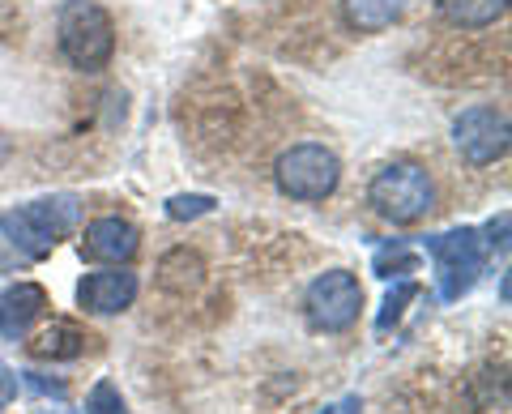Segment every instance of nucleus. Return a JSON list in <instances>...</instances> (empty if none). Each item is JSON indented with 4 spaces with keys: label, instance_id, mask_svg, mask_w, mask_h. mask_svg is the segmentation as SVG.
<instances>
[{
    "label": "nucleus",
    "instance_id": "13",
    "mask_svg": "<svg viewBox=\"0 0 512 414\" xmlns=\"http://www.w3.org/2000/svg\"><path fill=\"white\" fill-rule=\"evenodd\" d=\"M86 350V333L77 329L73 321H52L35 333L30 342V355L35 359H77Z\"/></svg>",
    "mask_w": 512,
    "mask_h": 414
},
{
    "label": "nucleus",
    "instance_id": "5",
    "mask_svg": "<svg viewBox=\"0 0 512 414\" xmlns=\"http://www.w3.org/2000/svg\"><path fill=\"white\" fill-rule=\"evenodd\" d=\"M423 248L431 252L436 261V282H440V299L453 304L470 291L483 274V261H487V248L478 240L474 227H457V231H444V235H431L423 240Z\"/></svg>",
    "mask_w": 512,
    "mask_h": 414
},
{
    "label": "nucleus",
    "instance_id": "22",
    "mask_svg": "<svg viewBox=\"0 0 512 414\" xmlns=\"http://www.w3.org/2000/svg\"><path fill=\"white\" fill-rule=\"evenodd\" d=\"M320 414H363V402H359V397H342L338 406H329V410H320Z\"/></svg>",
    "mask_w": 512,
    "mask_h": 414
},
{
    "label": "nucleus",
    "instance_id": "7",
    "mask_svg": "<svg viewBox=\"0 0 512 414\" xmlns=\"http://www.w3.org/2000/svg\"><path fill=\"white\" fill-rule=\"evenodd\" d=\"M453 146L470 167H491L508 154V120L495 107H470L453 120Z\"/></svg>",
    "mask_w": 512,
    "mask_h": 414
},
{
    "label": "nucleus",
    "instance_id": "18",
    "mask_svg": "<svg viewBox=\"0 0 512 414\" xmlns=\"http://www.w3.org/2000/svg\"><path fill=\"white\" fill-rule=\"evenodd\" d=\"M86 414H128V406H124V397L111 380H99L86 397Z\"/></svg>",
    "mask_w": 512,
    "mask_h": 414
},
{
    "label": "nucleus",
    "instance_id": "21",
    "mask_svg": "<svg viewBox=\"0 0 512 414\" xmlns=\"http://www.w3.org/2000/svg\"><path fill=\"white\" fill-rule=\"evenodd\" d=\"M13 397H18V372H13L9 363L0 359V406H9Z\"/></svg>",
    "mask_w": 512,
    "mask_h": 414
},
{
    "label": "nucleus",
    "instance_id": "2",
    "mask_svg": "<svg viewBox=\"0 0 512 414\" xmlns=\"http://www.w3.org/2000/svg\"><path fill=\"white\" fill-rule=\"evenodd\" d=\"M56 39L60 52L73 69H103L111 52H116V26H111L107 9L94 0H64L60 18H56Z\"/></svg>",
    "mask_w": 512,
    "mask_h": 414
},
{
    "label": "nucleus",
    "instance_id": "23",
    "mask_svg": "<svg viewBox=\"0 0 512 414\" xmlns=\"http://www.w3.org/2000/svg\"><path fill=\"white\" fill-rule=\"evenodd\" d=\"M9 154H13V146H9V137H5V133H0V167H5V163H9Z\"/></svg>",
    "mask_w": 512,
    "mask_h": 414
},
{
    "label": "nucleus",
    "instance_id": "15",
    "mask_svg": "<svg viewBox=\"0 0 512 414\" xmlns=\"http://www.w3.org/2000/svg\"><path fill=\"white\" fill-rule=\"evenodd\" d=\"M414 269H419V252L406 240H389L384 248H376V257H372L376 278H402V274H414Z\"/></svg>",
    "mask_w": 512,
    "mask_h": 414
},
{
    "label": "nucleus",
    "instance_id": "10",
    "mask_svg": "<svg viewBox=\"0 0 512 414\" xmlns=\"http://www.w3.org/2000/svg\"><path fill=\"white\" fill-rule=\"evenodd\" d=\"M47 308V291L39 282H13L9 291H0V338H26L35 321Z\"/></svg>",
    "mask_w": 512,
    "mask_h": 414
},
{
    "label": "nucleus",
    "instance_id": "20",
    "mask_svg": "<svg viewBox=\"0 0 512 414\" xmlns=\"http://www.w3.org/2000/svg\"><path fill=\"white\" fill-rule=\"evenodd\" d=\"M22 376H26V385L35 389V393H43V397H47V393H52V397H64V380H47L43 372H22Z\"/></svg>",
    "mask_w": 512,
    "mask_h": 414
},
{
    "label": "nucleus",
    "instance_id": "14",
    "mask_svg": "<svg viewBox=\"0 0 512 414\" xmlns=\"http://www.w3.org/2000/svg\"><path fill=\"white\" fill-rule=\"evenodd\" d=\"M440 13L461 30H483L504 18L508 0H440Z\"/></svg>",
    "mask_w": 512,
    "mask_h": 414
},
{
    "label": "nucleus",
    "instance_id": "3",
    "mask_svg": "<svg viewBox=\"0 0 512 414\" xmlns=\"http://www.w3.org/2000/svg\"><path fill=\"white\" fill-rule=\"evenodd\" d=\"M367 201H372V210L380 218H389L393 227H410V222H423L431 214L436 184H431L427 167H419V163H389L367 184Z\"/></svg>",
    "mask_w": 512,
    "mask_h": 414
},
{
    "label": "nucleus",
    "instance_id": "8",
    "mask_svg": "<svg viewBox=\"0 0 512 414\" xmlns=\"http://www.w3.org/2000/svg\"><path fill=\"white\" fill-rule=\"evenodd\" d=\"M133 299H137V274L133 269H99V274L82 278V286H77V304H82L86 312H99V316L124 312Z\"/></svg>",
    "mask_w": 512,
    "mask_h": 414
},
{
    "label": "nucleus",
    "instance_id": "1",
    "mask_svg": "<svg viewBox=\"0 0 512 414\" xmlns=\"http://www.w3.org/2000/svg\"><path fill=\"white\" fill-rule=\"evenodd\" d=\"M77 218H82V201L60 193V197L18 205V210H5L0 214V231H5V240L13 248H22L26 257L39 261L77 227Z\"/></svg>",
    "mask_w": 512,
    "mask_h": 414
},
{
    "label": "nucleus",
    "instance_id": "24",
    "mask_svg": "<svg viewBox=\"0 0 512 414\" xmlns=\"http://www.w3.org/2000/svg\"><path fill=\"white\" fill-rule=\"evenodd\" d=\"M43 414H64V410H43Z\"/></svg>",
    "mask_w": 512,
    "mask_h": 414
},
{
    "label": "nucleus",
    "instance_id": "12",
    "mask_svg": "<svg viewBox=\"0 0 512 414\" xmlns=\"http://www.w3.org/2000/svg\"><path fill=\"white\" fill-rule=\"evenodd\" d=\"M406 0H342L346 26L359 30V35H376V30H389L402 18Z\"/></svg>",
    "mask_w": 512,
    "mask_h": 414
},
{
    "label": "nucleus",
    "instance_id": "9",
    "mask_svg": "<svg viewBox=\"0 0 512 414\" xmlns=\"http://www.w3.org/2000/svg\"><path fill=\"white\" fill-rule=\"evenodd\" d=\"M137 248H141V235L133 222H124V218H94L82 235V252L90 261L120 265V261H133Z\"/></svg>",
    "mask_w": 512,
    "mask_h": 414
},
{
    "label": "nucleus",
    "instance_id": "11",
    "mask_svg": "<svg viewBox=\"0 0 512 414\" xmlns=\"http://www.w3.org/2000/svg\"><path fill=\"white\" fill-rule=\"evenodd\" d=\"M201 282H205V261L188 248L167 252L163 265H158V286L171 291V295H188V291H197Z\"/></svg>",
    "mask_w": 512,
    "mask_h": 414
},
{
    "label": "nucleus",
    "instance_id": "4",
    "mask_svg": "<svg viewBox=\"0 0 512 414\" xmlns=\"http://www.w3.org/2000/svg\"><path fill=\"white\" fill-rule=\"evenodd\" d=\"M274 180L291 201H325V197L338 193L342 163H338V154H333L329 146L299 141V146H291L278 158Z\"/></svg>",
    "mask_w": 512,
    "mask_h": 414
},
{
    "label": "nucleus",
    "instance_id": "19",
    "mask_svg": "<svg viewBox=\"0 0 512 414\" xmlns=\"http://www.w3.org/2000/svg\"><path fill=\"white\" fill-rule=\"evenodd\" d=\"M483 248H491V252H508V214H500V218H491L487 222V240H483Z\"/></svg>",
    "mask_w": 512,
    "mask_h": 414
},
{
    "label": "nucleus",
    "instance_id": "17",
    "mask_svg": "<svg viewBox=\"0 0 512 414\" xmlns=\"http://www.w3.org/2000/svg\"><path fill=\"white\" fill-rule=\"evenodd\" d=\"M214 197H205V193H180V197H171L167 201V218H175V222H192V218H205L214 210Z\"/></svg>",
    "mask_w": 512,
    "mask_h": 414
},
{
    "label": "nucleus",
    "instance_id": "16",
    "mask_svg": "<svg viewBox=\"0 0 512 414\" xmlns=\"http://www.w3.org/2000/svg\"><path fill=\"white\" fill-rule=\"evenodd\" d=\"M414 299H419V282L402 278L389 295H384V304H380V312H376V333H389V329L406 316V304H414Z\"/></svg>",
    "mask_w": 512,
    "mask_h": 414
},
{
    "label": "nucleus",
    "instance_id": "6",
    "mask_svg": "<svg viewBox=\"0 0 512 414\" xmlns=\"http://www.w3.org/2000/svg\"><path fill=\"white\" fill-rule=\"evenodd\" d=\"M303 312L316 333H346L363 312V286L350 269H329L320 274L308 295H303Z\"/></svg>",
    "mask_w": 512,
    "mask_h": 414
}]
</instances>
